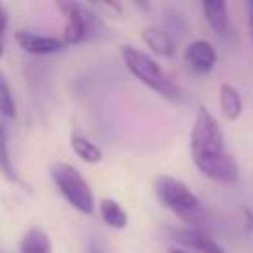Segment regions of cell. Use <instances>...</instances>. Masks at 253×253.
Segmentation results:
<instances>
[{"mask_svg": "<svg viewBox=\"0 0 253 253\" xmlns=\"http://www.w3.org/2000/svg\"><path fill=\"white\" fill-rule=\"evenodd\" d=\"M0 117H4V119H14L16 117V101L12 97L8 79H6L2 69H0Z\"/></svg>", "mask_w": 253, "mask_h": 253, "instance_id": "obj_16", "label": "cell"}, {"mask_svg": "<svg viewBox=\"0 0 253 253\" xmlns=\"http://www.w3.org/2000/svg\"><path fill=\"white\" fill-rule=\"evenodd\" d=\"M0 170L4 174V178H8L10 182H18L14 164L10 160V152H8V132L4 123H0Z\"/></svg>", "mask_w": 253, "mask_h": 253, "instance_id": "obj_15", "label": "cell"}, {"mask_svg": "<svg viewBox=\"0 0 253 253\" xmlns=\"http://www.w3.org/2000/svg\"><path fill=\"white\" fill-rule=\"evenodd\" d=\"M51 180H53L57 192L63 196V200L73 210H77L79 213H85V215H91L95 211L93 190L75 166L65 164V162H55L51 166Z\"/></svg>", "mask_w": 253, "mask_h": 253, "instance_id": "obj_3", "label": "cell"}, {"mask_svg": "<svg viewBox=\"0 0 253 253\" xmlns=\"http://www.w3.org/2000/svg\"><path fill=\"white\" fill-rule=\"evenodd\" d=\"M97 208H99L101 219H103L109 227H113V229H125V227H126V223H128V213L125 211V208H123L117 200H113V198H103Z\"/></svg>", "mask_w": 253, "mask_h": 253, "instance_id": "obj_12", "label": "cell"}, {"mask_svg": "<svg viewBox=\"0 0 253 253\" xmlns=\"http://www.w3.org/2000/svg\"><path fill=\"white\" fill-rule=\"evenodd\" d=\"M121 57L123 63L126 65V69L148 89H152L156 95L164 97L166 101L172 103H182L184 101V93L182 89L164 73V69L158 65V61L148 55L146 51H140L134 45H121Z\"/></svg>", "mask_w": 253, "mask_h": 253, "instance_id": "obj_2", "label": "cell"}, {"mask_svg": "<svg viewBox=\"0 0 253 253\" xmlns=\"http://www.w3.org/2000/svg\"><path fill=\"white\" fill-rule=\"evenodd\" d=\"M57 8L65 16V28H63V38H61L65 45L81 43L83 40L89 38L91 30L99 26V16L93 14L91 8L85 4L67 0V2H57Z\"/></svg>", "mask_w": 253, "mask_h": 253, "instance_id": "obj_5", "label": "cell"}, {"mask_svg": "<svg viewBox=\"0 0 253 253\" xmlns=\"http://www.w3.org/2000/svg\"><path fill=\"white\" fill-rule=\"evenodd\" d=\"M14 40L26 53H32V55H51L65 49V43L61 42V38L36 34L30 30H18L14 34Z\"/></svg>", "mask_w": 253, "mask_h": 253, "instance_id": "obj_6", "label": "cell"}, {"mask_svg": "<svg viewBox=\"0 0 253 253\" xmlns=\"http://www.w3.org/2000/svg\"><path fill=\"white\" fill-rule=\"evenodd\" d=\"M69 144H71V150L75 152V156H79L87 164H99L103 160V150L81 132H73L69 138Z\"/></svg>", "mask_w": 253, "mask_h": 253, "instance_id": "obj_13", "label": "cell"}, {"mask_svg": "<svg viewBox=\"0 0 253 253\" xmlns=\"http://www.w3.org/2000/svg\"><path fill=\"white\" fill-rule=\"evenodd\" d=\"M154 194L164 208L180 217H192L200 213V198L178 178L158 176L154 180Z\"/></svg>", "mask_w": 253, "mask_h": 253, "instance_id": "obj_4", "label": "cell"}, {"mask_svg": "<svg viewBox=\"0 0 253 253\" xmlns=\"http://www.w3.org/2000/svg\"><path fill=\"white\" fill-rule=\"evenodd\" d=\"M18 253H51V241L42 227H30L20 239Z\"/></svg>", "mask_w": 253, "mask_h": 253, "instance_id": "obj_14", "label": "cell"}, {"mask_svg": "<svg viewBox=\"0 0 253 253\" xmlns=\"http://www.w3.org/2000/svg\"><path fill=\"white\" fill-rule=\"evenodd\" d=\"M245 8H247V26H249V36H251V40H253V0H249V2L245 4Z\"/></svg>", "mask_w": 253, "mask_h": 253, "instance_id": "obj_18", "label": "cell"}, {"mask_svg": "<svg viewBox=\"0 0 253 253\" xmlns=\"http://www.w3.org/2000/svg\"><path fill=\"white\" fill-rule=\"evenodd\" d=\"M184 61L196 75H208L217 63V53L208 40H194L184 49Z\"/></svg>", "mask_w": 253, "mask_h": 253, "instance_id": "obj_7", "label": "cell"}, {"mask_svg": "<svg viewBox=\"0 0 253 253\" xmlns=\"http://www.w3.org/2000/svg\"><path fill=\"white\" fill-rule=\"evenodd\" d=\"M190 152L194 166L206 178L231 186L239 180V168L233 156L225 150V136L217 119L200 105L196 111L192 134H190Z\"/></svg>", "mask_w": 253, "mask_h": 253, "instance_id": "obj_1", "label": "cell"}, {"mask_svg": "<svg viewBox=\"0 0 253 253\" xmlns=\"http://www.w3.org/2000/svg\"><path fill=\"white\" fill-rule=\"evenodd\" d=\"M172 235H174L180 243H184L186 247L196 249V251H200V253H225L223 247H219L206 231H202V229L196 227V225L174 229Z\"/></svg>", "mask_w": 253, "mask_h": 253, "instance_id": "obj_8", "label": "cell"}, {"mask_svg": "<svg viewBox=\"0 0 253 253\" xmlns=\"http://www.w3.org/2000/svg\"><path fill=\"white\" fill-rule=\"evenodd\" d=\"M89 253H103V249H101V245L97 241H91L89 243Z\"/></svg>", "mask_w": 253, "mask_h": 253, "instance_id": "obj_20", "label": "cell"}, {"mask_svg": "<svg viewBox=\"0 0 253 253\" xmlns=\"http://www.w3.org/2000/svg\"><path fill=\"white\" fill-rule=\"evenodd\" d=\"M219 111L223 115L225 121H237L243 113V101H241V93L229 85V83H221L219 85Z\"/></svg>", "mask_w": 253, "mask_h": 253, "instance_id": "obj_11", "label": "cell"}, {"mask_svg": "<svg viewBox=\"0 0 253 253\" xmlns=\"http://www.w3.org/2000/svg\"><path fill=\"white\" fill-rule=\"evenodd\" d=\"M140 38H142L144 45L154 55L166 57V59H170V57L176 55V43H174L172 36L166 30H162L158 26H146V28L140 30Z\"/></svg>", "mask_w": 253, "mask_h": 253, "instance_id": "obj_9", "label": "cell"}, {"mask_svg": "<svg viewBox=\"0 0 253 253\" xmlns=\"http://www.w3.org/2000/svg\"><path fill=\"white\" fill-rule=\"evenodd\" d=\"M2 55H4V45H2V40H0V59H2Z\"/></svg>", "mask_w": 253, "mask_h": 253, "instance_id": "obj_22", "label": "cell"}, {"mask_svg": "<svg viewBox=\"0 0 253 253\" xmlns=\"http://www.w3.org/2000/svg\"><path fill=\"white\" fill-rule=\"evenodd\" d=\"M6 26H8V12H6L4 6L0 4V40H2V36H4Z\"/></svg>", "mask_w": 253, "mask_h": 253, "instance_id": "obj_19", "label": "cell"}, {"mask_svg": "<svg viewBox=\"0 0 253 253\" xmlns=\"http://www.w3.org/2000/svg\"><path fill=\"white\" fill-rule=\"evenodd\" d=\"M170 253H188V251H184V249H174V247H172Z\"/></svg>", "mask_w": 253, "mask_h": 253, "instance_id": "obj_21", "label": "cell"}, {"mask_svg": "<svg viewBox=\"0 0 253 253\" xmlns=\"http://www.w3.org/2000/svg\"><path fill=\"white\" fill-rule=\"evenodd\" d=\"M243 227L247 235L253 233V210L251 208H243Z\"/></svg>", "mask_w": 253, "mask_h": 253, "instance_id": "obj_17", "label": "cell"}, {"mask_svg": "<svg viewBox=\"0 0 253 253\" xmlns=\"http://www.w3.org/2000/svg\"><path fill=\"white\" fill-rule=\"evenodd\" d=\"M200 8H202L206 22L217 36H221V38L229 36V30H231L229 28V12H227V4L223 0H204L200 4Z\"/></svg>", "mask_w": 253, "mask_h": 253, "instance_id": "obj_10", "label": "cell"}]
</instances>
